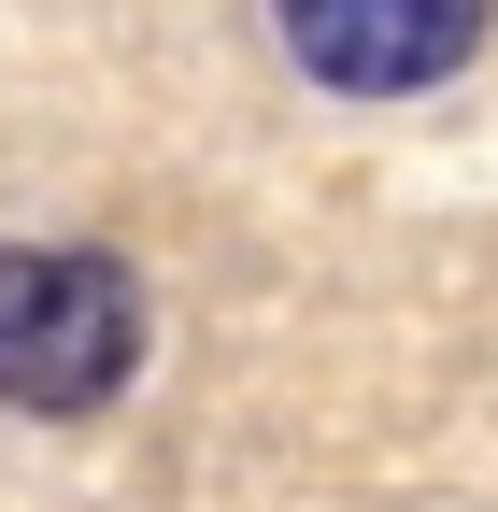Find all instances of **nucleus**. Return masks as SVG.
Returning <instances> with one entry per match:
<instances>
[{
  "instance_id": "obj_1",
  "label": "nucleus",
  "mask_w": 498,
  "mask_h": 512,
  "mask_svg": "<svg viewBox=\"0 0 498 512\" xmlns=\"http://www.w3.org/2000/svg\"><path fill=\"white\" fill-rule=\"evenodd\" d=\"M157 299L114 242H0V413L86 427L143 384Z\"/></svg>"
},
{
  "instance_id": "obj_2",
  "label": "nucleus",
  "mask_w": 498,
  "mask_h": 512,
  "mask_svg": "<svg viewBox=\"0 0 498 512\" xmlns=\"http://www.w3.org/2000/svg\"><path fill=\"white\" fill-rule=\"evenodd\" d=\"M498 29V0H271V43L328 100H427Z\"/></svg>"
}]
</instances>
